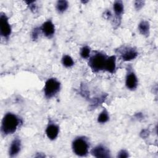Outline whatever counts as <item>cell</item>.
Here are the masks:
<instances>
[{
    "label": "cell",
    "mask_w": 158,
    "mask_h": 158,
    "mask_svg": "<svg viewBox=\"0 0 158 158\" xmlns=\"http://www.w3.org/2000/svg\"><path fill=\"white\" fill-rule=\"evenodd\" d=\"M20 123L19 118L14 114L7 113L3 117L1 127V130L4 135L14 133Z\"/></svg>",
    "instance_id": "obj_1"
},
{
    "label": "cell",
    "mask_w": 158,
    "mask_h": 158,
    "mask_svg": "<svg viewBox=\"0 0 158 158\" xmlns=\"http://www.w3.org/2000/svg\"><path fill=\"white\" fill-rule=\"evenodd\" d=\"M107 56L101 52L94 51L89 59L88 65L94 72L104 70Z\"/></svg>",
    "instance_id": "obj_2"
},
{
    "label": "cell",
    "mask_w": 158,
    "mask_h": 158,
    "mask_svg": "<svg viewBox=\"0 0 158 158\" xmlns=\"http://www.w3.org/2000/svg\"><path fill=\"white\" fill-rule=\"evenodd\" d=\"M73 152L78 156H85L88 152L89 144L83 137L75 138L72 143Z\"/></svg>",
    "instance_id": "obj_3"
},
{
    "label": "cell",
    "mask_w": 158,
    "mask_h": 158,
    "mask_svg": "<svg viewBox=\"0 0 158 158\" xmlns=\"http://www.w3.org/2000/svg\"><path fill=\"white\" fill-rule=\"evenodd\" d=\"M60 83L56 78H49L45 83L44 93L45 96L49 99L54 96L60 90Z\"/></svg>",
    "instance_id": "obj_4"
},
{
    "label": "cell",
    "mask_w": 158,
    "mask_h": 158,
    "mask_svg": "<svg viewBox=\"0 0 158 158\" xmlns=\"http://www.w3.org/2000/svg\"><path fill=\"white\" fill-rule=\"evenodd\" d=\"M118 53L124 61H130L135 59L138 56L137 51L130 46H123L118 49Z\"/></svg>",
    "instance_id": "obj_5"
},
{
    "label": "cell",
    "mask_w": 158,
    "mask_h": 158,
    "mask_svg": "<svg viewBox=\"0 0 158 158\" xmlns=\"http://www.w3.org/2000/svg\"><path fill=\"white\" fill-rule=\"evenodd\" d=\"M0 33L4 38H8L11 34V27L8 22V18L5 14L0 15Z\"/></svg>",
    "instance_id": "obj_6"
},
{
    "label": "cell",
    "mask_w": 158,
    "mask_h": 158,
    "mask_svg": "<svg viewBox=\"0 0 158 158\" xmlns=\"http://www.w3.org/2000/svg\"><path fill=\"white\" fill-rule=\"evenodd\" d=\"M125 85L130 90H134L138 86V78L131 69H128L125 79Z\"/></svg>",
    "instance_id": "obj_7"
},
{
    "label": "cell",
    "mask_w": 158,
    "mask_h": 158,
    "mask_svg": "<svg viewBox=\"0 0 158 158\" xmlns=\"http://www.w3.org/2000/svg\"><path fill=\"white\" fill-rule=\"evenodd\" d=\"M91 154L96 157H109L110 152L109 150L105 146L99 144L93 148L91 151Z\"/></svg>",
    "instance_id": "obj_8"
},
{
    "label": "cell",
    "mask_w": 158,
    "mask_h": 158,
    "mask_svg": "<svg viewBox=\"0 0 158 158\" xmlns=\"http://www.w3.org/2000/svg\"><path fill=\"white\" fill-rule=\"evenodd\" d=\"M41 31L48 38H51L55 32L54 25L51 20H48L44 22L40 27Z\"/></svg>",
    "instance_id": "obj_9"
},
{
    "label": "cell",
    "mask_w": 158,
    "mask_h": 158,
    "mask_svg": "<svg viewBox=\"0 0 158 158\" xmlns=\"http://www.w3.org/2000/svg\"><path fill=\"white\" fill-rule=\"evenodd\" d=\"M59 131V129L57 125L54 123H49L46 129V134L49 139L54 140L57 138Z\"/></svg>",
    "instance_id": "obj_10"
},
{
    "label": "cell",
    "mask_w": 158,
    "mask_h": 158,
    "mask_svg": "<svg viewBox=\"0 0 158 158\" xmlns=\"http://www.w3.org/2000/svg\"><path fill=\"white\" fill-rule=\"evenodd\" d=\"M21 149V141L18 138H15L11 143L9 154L10 157H14L20 152Z\"/></svg>",
    "instance_id": "obj_11"
},
{
    "label": "cell",
    "mask_w": 158,
    "mask_h": 158,
    "mask_svg": "<svg viewBox=\"0 0 158 158\" xmlns=\"http://www.w3.org/2000/svg\"><path fill=\"white\" fill-rule=\"evenodd\" d=\"M116 68V57L115 56H111L107 57L104 70L110 73H114Z\"/></svg>",
    "instance_id": "obj_12"
},
{
    "label": "cell",
    "mask_w": 158,
    "mask_h": 158,
    "mask_svg": "<svg viewBox=\"0 0 158 158\" xmlns=\"http://www.w3.org/2000/svg\"><path fill=\"white\" fill-rule=\"evenodd\" d=\"M113 8H114L115 14L117 18V20H120L124 9V7L122 2L121 1H115L113 4Z\"/></svg>",
    "instance_id": "obj_13"
},
{
    "label": "cell",
    "mask_w": 158,
    "mask_h": 158,
    "mask_svg": "<svg viewBox=\"0 0 158 158\" xmlns=\"http://www.w3.org/2000/svg\"><path fill=\"white\" fill-rule=\"evenodd\" d=\"M149 23L146 20H142L138 25V30L141 34L148 36L149 35Z\"/></svg>",
    "instance_id": "obj_14"
},
{
    "label": "cell",
    "mask_w": 158,
    "mask_h": 158,
    "mask_svg": "<svg viewBox=\"0 0 158 158\" xmlns=\"http://www.w3.org/2000/svg\"><path fill=\"white\" fill-rule=\"evenodd\" d=\"M69 4L67 1H58L56 4V9L59 13H63L68 8Z\"/></svg>",
    "instance_id": "obj_15"
},
{
    "label": "cell",
    "mask_w": 158,
    "mask_h": 158,
    "mask_svg": "<svg viewBox=\"0 0 158 158\" xmlns=\"http://www.w3.org/2000/svg\"><path fill=\"white\" fill-rule=\"evenodd\" d=\"M109 119V116L107 111L106 109H104L99 115L98 117V122L101 123H104L107 122Z\"/></svg>",
    "instance_id": "obj_16"
},
{
    "label": "cell",
    "mask_w": 158,
    "mask_h": 158,
    "mask_svg": "<svg viewBox=\"0 0 158 158\" xmlns=\"http://www.w3.org/2000/svg\"><path fill=\"white\" fill-rule=\"evenodd\" d=\"M62 62L65 67H70L73 65L74 62L72 58L68 55H64L62 59Z\"/></svg>",
    "instance_id": "obj_17"
},
{
    "label": "cell",
    "mask_w": 158,
    "mask_h": 158,
    "mask_svg": "<svg viewBox=\"0 0 158 158\" xmlns=\"http://www.w3.org/2000/svg\"><path fill=\"white\" fill-rule=\"evenodd\" d=\"M90 48L88 46H85L83 48H81L80 51V56L83 59H87L90 56Z\"/></svg>",
    "instance_id": "obj_18"
},
{
    "label": "cell",
    "mask_w": 158,
    "mask_h": 158,
    "mask_svg": "<svg viewBox=\"0 0 158 158\" xmlns=\"http://www.w3.org/2000/svg\"><path fill=\"white\" fill-rule=\"evenodd\" d=\"M40 29V28H35L33 30L31 36H32V38H33V40H35L38 38L39 33H40V30H39Z\"/></svg>",
    "instance_id": "obj_19"
},
{
    "label": "cell",
    "mask_w": 158,
    "mask_h": 158,
    "mask_svg": "<svg viewBox=\"0 0 158 158\" xmlns=\"http://www.w3.org/2000/svg\"><path fill=\"white\" fill-rule=\"evenodd\" d=\"M117 157H120V158L128 157V152L127 151L122 149V150L120 151L119 152H118Z\"/></svg>",
    "instance_id": "obj_20"
},
{
    "label": "cell",
    "mask_w": 158,
    "mask_h": 158,
    "mask_svg": "<svg viewBox=\"0 0 158 158\" xmlns=\"http://www.w3.org/2000/svg\"><path fill=\"white\" fill-rule=\"evenodd\" d=\"M144 2L143 1H136L135 2V7L137 10H139L144 6Z\"/></svg>",
    "instance_id": "obj_21"
}]
</instances>
